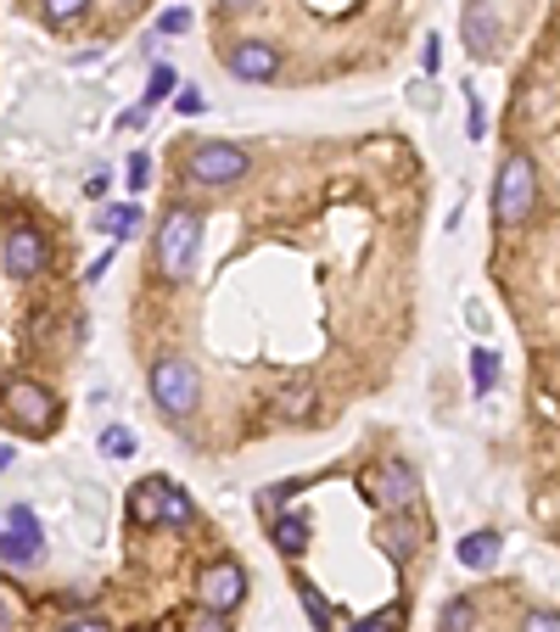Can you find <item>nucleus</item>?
<instances>
[{"instance_id": "nucleus-25", "label": "nucleus", "mask_w": 560, "mask_h": 632, "mask_svg": "<svg viewBox=\"0 0 560 632\" xmlns=\"http://www.w3.org/2000/svg\"><path fill=\"white\" fill-rule=\"evenodd\" d=\"M465 134H471V140L488 134V107H482V95H471V102H465Z\"/></svg>"}, {"instance_id": "nucleus-30", "label": "nucleus", "mask_w": 560, "mask_h": 632, "mask_svg": "<svg viewBox=\"0 0 560 632\" xmlns=\"http://www.w3.org/2000/svg\"><path fill=\"white\" fill-rule=\"evenodd\" d=\"M62 632H113V627H107L102 616H68V621H62Z\"/></svg>"}, {"instance_id": "nucleus-32", "label": "nucleus", "mask_w": 560, "mask_h": 632, "mask_svg": "<svg viewBox=\"0 0 560 632\" xmlns=\"http://www.w3.org/2000/svg\"><path fill=\"white\" fill-rule=\"evenodd\" d=\"M438 62H443V57H438V39L427 34V51H420V68H427V79L438 73Z\"/></svg>"}, {"instance_id": "nucleus-26", "label": "nucleus", "mask_w": 560, "mask_h": 632, "mask_svg": "<svg viewBox=\"0 0 560 632\" xmlns=\"http://www.w3.org/2000/svg\"><path fill=\"white\" fill-rule=\"evenodd\" d=\"M522 632H560V610H527Z\"/></svg>"}, {"instance_id": "nucleus-34", "label": "nucleus", "mask_w": 560, "mask_h": 632, "mask_svg": "<svg viewBox=\"0 0 560 632\" xmlns=\"http://www.w3.org/2000/svg\"><path fill=\"white\" fill-rule=\"evenodd\" d=\"M12 459H18V454H12V443H0V476L12 470Z\"/></svg>"}, {"instance_id": "nucleus-20", "label": "nucleus", "mask_w": 560, "mask_h": 632, "mask_svg": "<svg viewBox=\"0 0 560 632\" xmlns=\"http://www.w3.org/2000/svg\"><path fill=\"white\" fill-rule=\"evenodd\" d=\"M438 627H443V632H471V627H477V605H471V599H448L443 616H438Z\"/></svg>"}, {"instance_id": "nucleus-2", "label": "nucleus", "mask_w": 560, "mask_h": 632, "mask_svg": "<svg viewBox=\"0 0 560 632\" xmlns=\"http://www.w3.org/2000/svg\"><path fill=\"white\" fill-rule=\"evenodd\" d=\"M0 420H7L18 436H28V443H45V436L62 425V398L45 381L18 375V381L0 386Z\"/></svg>"}, {"instance_id": "nucleus-31", "label": "nucleus", "mask_w": 560, "mask_h": 632, "mask_svg": "<svg viewBox=\"0 0 560 632\" xmlns=\"http://www.w3.org/2000/svg\"><path fill=\"white\" fill-rule=\"evenodd\" d=\"M107 190H113V174H90V179H84V197H96V202H102Z\"/></svg>"}, {"instance_id": "nucleus-23", "label": "nucleus", "mask_w": 560, "mask_h": 632, "mask_svg": "<svg viewBox=\"0 0 560 632\" xmlns=\"http://www.w3.org/2000/svg\"><path fill=\"white\" fill-rule=\"evenodd\" d=\"M39 7H45V23L68 28V23H79V17L90 12V0H39Z\"/></svg>"}, {"instance_id": "nucleus-6", "label": "nucleus", "mask_w": 560, "mask_h": 632, "mask_svg": "<svg viewBox=\"0 0 560 632\" xmlns=\"http://www.w3.org/2000/svg\"><path fill=\"white\" fill-rule=\"evenodd\" d=\"M247 174H253V157L236 140H202V145H191V157H185V179L191 185L224 190V185H242Z\"/></svg>"}, {"instance_id": "nucleus-8", "label": "nucleus", "mask_w": 560, "mask_h": 632, "mask_svg": "<svg viewBox=\"0 0 560 632\" xmlns=\"http://www.w3.org/2000/svg\"><path fill=\"white\" fill-rule=\"evenodd\" d=\"M0 560L23 565V571L45 560V531H39V515L28 504H12L7 520H0Z\"/></svg>"}, {"instance_id": "nucleus-17", "label": "nucleus", "mask_w": 560, "mask_h": 632, "mask_svg": "<svg viewBox=\"0 0 560 632\" xmlns=\"http://www.w3.org/2000/svg\"><path fill=\"white\" fill-rule=\"evenodd\" d=\"M174 90H179V79H174V68H168V62H158V68L147 73V95H140V113H152V107H163V102H174Z\"/></svg>"}, {"instance_id": "nucleus-27", "label": "nucleus", "mask_w": 560, "mask_h": 632, "mask_svg": "<svg viewBox=\"0 0 560 632\" xmlns=\"http://www.w3.org/2000/svg\"><path fill=\"white\" fill-rule=\"evenodd\" d=\"M147 179H152V157L135 152V157H129V190H147Z\"/></svg>"}, {"instance_id": "nucleus-19", "label": "nucleus", "mask_w": 560, "mask_h": 632, "mask_svg": "<svg viewBox=\"0 0 560 632\" xmlns=\"http://www.w3.org/2000/svg\"><path fill=\"white\" fill-rule=\"evenodd\" d=\"M135 224H140V208H135V202H118V208H107V219H102V230L113 235V247L135 235Z\"/></svg>"}, {"instance_id": "nucleus-11", "label": "nucleus", "mask_w": 560, "mask_h": 632, "mask_svg": "<svg viewBox=\"0 0 560 632\" xmlns=\"http://www.w3.org/2000/svg\"><path fill=\"white\" fill-rule=\"evenodd\" d=\"M420 520L415 515H382V526H376V543H382V554L393 560V565H409L415 560V549H420Z\"/></svg>"}, {"instance_id": "nucleus-28", "label": "nucleus", "mask_w": 560, "mask_h": 632, "mask_svg": "<svg viewBox=\"0 0 560 632\" xmlns=\"http://www.w3.org/2000/svg\"><path fill=\"white\" fill-rule=\"evenodd\" d=\"M191 632H230V621H224V616H213V610H202V605H197V616H191Z\"/></svg>"}, {"instance_id": "nucleus-33", "label": "nucleus", "mask_w": 560, "mask_h": 632, "mask_svg": "<svg viewBox=\"0 0 560 632\" xmlns=\"http://www.w3.org/2000/svg\"><path fill=\"white\" fill-rule=\"evenodd\" d=\"M247 7H258V0H219V12H247Z\"/></svg>"}, {"instance_id": "nucleus-35", "label": "nucleus", "mask_w": 560, "mask_h": 632, "mask_svg": "<svg viewBox=\"0 0 560 632\" xmlns=\"http://www.w3.org/2000/svg\"><path fill=\"white\" fill-rule=\"evenodd\" d=\"M0 627H7V610H0Z\"/></svg>"}, {"instance_id": "nucleus-9", "label": "nucleus", "mask_w": 560, "mask_h": 632, "mask_svg": "<svg viewBox=\"0 0 560 632\" xmlns=\"http://www.w3.org/2000/svg\"><path fill=\"white\" fill-rule=\"evenodd\" d=\"M0 264H7L12 280H34V274L51 269V241H45L34 224H12L7 247H0Z\"/></svg>"}, {"instance_id": "nucleus-14", "label": "nucleus", "mask_w": 560, "mask_h": 632, "mask_svg": "<svg viewBox=\"0 0 560 632\" xmlns=\"http://www.w3.org/2000/svg\"><path fill=\"white\" fill-rule=\"evenodd\" d=\"M191 520H197V499L179 481L158 476V526H191Z\"/></svg>"}, {"instance_id": "nucleus-13", "label": "nucleus", "mask_w": 560, "mask_h": 632, "mask_svg": "<svg viewBox=\"0 0 560 632\" xmlns=\"http://www.w3.org/2000/svg\"><path fill=\"white\" fill-rule=\"evenodd\" d=\"M499 554H504V538H499V531H465V538H459V549H454V560L465 565V571H493L499 565Z\"/></svg>"}, {"instance_id": "nucleus-15", "label": "nucleus", "mask_w": 560, "mask_h": 632, "mask_svg": "<svg viewBox=\"0 0 560 632\" xmlns=\"http://www.w3.org/2000/svg\"><path fill=\"white\" fill-rule=\"evenodd\" d=\"M269 543L287 560H303V549H308V515H275L269 520Z\"/></svg>"}, {"instance_id": "nucleus-24", "label": "nucleus", "mask_w": 560, "mask_h": 632, "mask_svg": "<svg viewBox=\"0 0 560 632\" xmlns=\"http://www.w3.org/2000/svg\"><path fill=\"white\" fill-rule=\"evenodd\" d=\"M174 113H179V118H197V113H208V95H202L197 84H179V90H174Z\"/></svg>"}, {"instance_id": "nucleus-12", "label": "nucleus", "mask_w": 560, "mask_h": 632, "mask_svg": "<svg viewBox=\"0 0 560 632\" xmlns=\"http://www.w3.org/2000/svg\"><path fill=\"white\" fill-rule=\"evenodd\" d=\"M465 51L477 62L499 57V17H493L488 0H465Z\"/></svg>"}, {"instance_id": "nucleus-5", "label": "nucleus", "mask_w": 560, "mask_h": 632, "mask_svg": "<svg viewBox=\"0 0 560 632\" xmlns=\"http://www.w3.org/2000/svg\"><path fill=\"white\" fill-rule=\"evenodd\" d=\"M533 202H538V168L527 152H510L499 163V179H493V219L499 230H522L533 219Z\"/></svg>"}, {"instance_id": "nucleus-10", "label": "nucleus", "mask_w": 560, "mask_h": 632, "mask_svg": "<svg viewBox=\"0 0 560 632\" xmlns=\"http://www.w3.org/2000/svg\"><path fill=\"white\" fill-rule=\"evenodd\" d=\"M224 68L236 73L242 84H269V79H280V51L269 39H236L224 51Z\"/></svg>"}, {"instance_id": "nucleus-3", "label": "nucleus", "mask_w": 560, "mask_h": 632, "mask_svg": "<svg viewBox=\"0 0 560 632\" xmlns=\"http://www.w3.org/2000/svg\"><path fill=\"white\" fill-rule=\"evenodd\" d=\"M147 393H152V403H158V414H163V420L185 425V420L197 414V403H202V375H197V364H191V359L163 353V359L147 370Z\"/></svg>"}, {"instance_id": "nucleus-22", "label": "nucleus", "mask_w": 560, "mask_h": 632, "mask_svg": "<svg viewBox=\"0 0 560 632\" xmlns=\"http://www.w3.org/2000/svg\"><path fill=\"white\" fill-rule=\"evenodd\" d=\"M102 454H107V459H129V454H135V431H129L124 420H113V425L102 431Z\"/></svg>"}, {"instance_id": "nucleus-16", "label": "nucleus", "mask_w": 560, "mask_h": 632, "mask_svg": "<svg viewBox=\"0 0 560 632\" xmlns=\"http://www.w3.org/2000/svg\"><path fill=\"white\" fill-rule=\"evenodd\" d=\"M292 588H298V599H303V610H308V621H314V632H342L337 627V610L325 605V594L314 588L308 576H292Z\"/></svg>"}, {"instance_id": "nucleus-21", "label": "nucleus", "mask_w": 560, "mask_h": 632, "mask_svg": "<svg viewBox=\"0 0 560 632\" xmlns=\"http://www.w3.org/2000/svg\"><path fill=\"white\" fill-rule=\"evenodd\" d=\"M471 381H477L482 398L499 386V359H493V348H477V353H471Z\"/></svg>"}, {"instance_id": "nucleus-18", "label": "nucleus", "mask_w": 560, "mask_h": 632, "mask_svg": "<svg viewBox=\"0 0 560 632\" xmlns=\"http://www.w3.org/2000/svg\"><path fill=\"white\" fill-rule=\"evenodd\" d=\"M409 627V605L398 599V605H387V610H376V616H364V621H353V627H342V632H404Z\"/></svg>"}, {"instance_id": "nucleus-7", "label": "nucleus", "mask_w": 560, "mask_h": 632, "mask_svg": "<svg viewBox=\"0 0 560 632\" xmlns=\"http://www.w3.org/2000/svg\"><path fill=\"white\" fill-rule=\"evenodd\" d=\"M197 605L213 610V616L242 610V605H247V565H242V560H230V554L208 560V565L197 571Z\"/></svg>"}, {"instance_id": "nucleus-1", "label": "nucleus", "mask_w": 560, "mask_h": 632, "mask_svg": "<svg viewBox=\"0 0 560 632\" xmlns=\"http://www.w3.org/2000/svg\"><path fill=\"white\" fill-rule=\"evenodd\" d=\"M202 258V208L197 202H168L152 235V264L168 285H185Z\"/></svg>"}, {"instance_id": "nucleus-36", "label": "nucleus", "mask_w": 560, "mask_h": 632, "mask_svg": "<svg viewBox=\"0 0 560 632\" xmlns=\"http://www.w3.org/2000/svg\"><path fill=\"white\" fill-rule=\"evenodd\" d=\"M158 632H174V627H158Z\"/></svg>"}, {"instance_id": "nucleus-4", "label": "nucleus", "mask_w": 560, "mask_h": 632, "mask_svg": "<svg viewBox=\"0 0 560 632\" xmlns=\"http://www.w3.org/2000/svg\"><path fill=\"white\" fill-rule=\"evenodd\" d=\"M359 493L376 504L382 515H415L420 499H427V488H420V470L409 459H376V465H364L359 470Z\"/></svg>"}, {"instance_id": "nucleus-29", "label": "nucleus", "mask_w": 560, "mask_h": 632, "mask_svg": "<svg viewBox=\"0 0 560 632\" xmlns=\"http://www.w3.org/2000/svg\"><path fill=\"white\" fill-rule=\"evenodd\" d=\"M158 28H163V34H185V28H191V12L174 7V12H163V17H158Z\"/></svg>"}]
</instances>
